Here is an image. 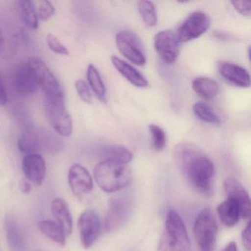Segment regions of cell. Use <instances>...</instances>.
I'll use <instances>...</instances> for the list:
<instances>
[{
  "label": "cell",
  "mask_w": 251,
  "mask_h": 251,
  "mask_svg": "<svg viewBox=\"0 0 251 251\" xmlns=\"http://www.w3.org/2000/svg\"><path fill=\"white\" fill-rule=\"evenodd\" d=\"M132 204L126 198H117L109 203L104 221V228L106 232H113L120 228L128 220L131 213Z\"/></svg>",
  "instance_id": "cell-10"
},
{
  "label": "cell",
  "mask_w": 251,
  "mask_h": 251,
  "mask_svg": "<svg viewBox=\"0 0 251 251\" xmlns=\"http://www.w3.org/2000/svg\"><path fill=\"white\" fill-rule=\"evenodd\" d=\"M14 86L16 91L23 96L33 95L37 91L39 86L27 63L20 64L16 69Z\"/></svg>",
  "instance_id": "cell-16"
},
{
  "label": "cell",
  "mask_w": 251,
  "mask_h": 251,
  "mask_svg": "<svg viewBox=\"0 0 251 251\" xmlns=\"http://www.w3.org/2000/svg\"><path fill=\"white\" fill-rule=\"evenodd\" d=\"M8 100V92H7L3 80L0 76V105H6Z\"/></svg>",
  "instance_id": "cell-36"
},
{
  "label": "cell",
  "mask_w": 251,
  "mask_h": 251,
  "mask_svg": "<svg viewBox=\"0 0 251 251\" xmlns=\"http://www.w3.org/2000/svg\"><path fill=\"white\" fill-rule=\"evenodd\" d=\"M37 12L39 19L42 21L46 22L53 17L55 13V8L50 1L44 0L39 2V9H38Z\"/></svg>",
  "instance_id": "cell-32"
},
{
  "label": "cell",
  "mask_w": 251,
  "mask_h": 251,
  "mask_svg": "<svg viewBox=\"0 0 251 251\" xmlns=\"http://www.w3.org/2000/svg\"><path fill=\"white\" fill-rule=\"evenodd\" d=\"M27 63L34 75L38 86L43 90L45 96L64 95L59 82L45 61L39 58H32Z\"/></svg>",
  "instance_id": "cell-7"
},
{
  "label": "cell",
  "mask_w": 251,
  "mask_h": 251,
  "mask_svg": "<svg viewBox=\"0 0 251 251\" xmlns=\"http://www.w3.org/2000/svg\"><path fill=\"white\" fill-rule=\"evenodd\" d=\"M224 191L226 197L236 201L241 208L242 218L248 220L251 217V199L242 183L233 178L227 177L224 181Z\"/></svg>",
  "instance_id": "cell-13"
},
{
  "label": "cell",
  "mask_w": 251,
  "mask_h": 251,
  "mask_svg": "<svg viewBox=\"0 0 251 251\" xmlns=\"http://www.w3.org/2000/svg\"><path fill=\"white\" fill-rule=\"evenodd\" d=\"M116 44L119 51L130 62L139 66H143L146 63L142 42L131 30L119 32L116 36Z\"/></svg>",
  "instance_id": "cell-8"
},
{
  "label": "cell",
  "mask_w": 251,
  "mask_h": 251,
  "mask_svg": "<svg viewBox=\"0 0 251 251\" xmlns=\"http://www.w3.org/2000/svg\"><path fill=\"white\" fill-rule=\"evenodd\" d=\"M22 168L26 180L36 186L43 183L46 176V163L42 155L39 153L25 155L22 163Z\"/></svg>",
  "instance_id": "cell-14"
},
{
  "label": "cell",
  "mask_w": 251,
  "mask_h": 251,
  "mask_svg": "<svg viewBox=\"0 0 251 251\" xmlns=\"http://www.w3.org/2000/svg\"><path fill=\"white\" fill-rule=\"evenodd\" d=\"M47 44L50 49L58 55H69L68 49L58 40V38L51 33H48L47 36Z\"/></svg>",
  "instance_id": "cell-31"
},
{
  "label": "cell",
  "mask_w": 251,
  "mask_h": 251,
  "mask_svg": "<svg viewBox=\"0 0 251 251\" xmlns=\"http://www.w3.org/2000/svg\"><path fill=\"white\" fill-rule=\"evenodd\" d=\"M174 158L188 184L202 196L211 198L214 192L215 167L209 156L199 147L183 142L175 148Z\"/></svg>",
  "instance_id": "cell-1"
},
{
  "label": "cell",
  "mask_w": 251,
  "mask_h": 251,
  "mask_svg": "<svg viewBox=\"0 0 251 251\" xmlns=\"http://www.w3.org/2000/svg\"><path fill=\"white\" fill-rule=\"evenodd\" d=\"M7 242L11 251H27V242L23 229L14 216L8 215L5 220Z\"/></svg>",
  "instance_id": "cell-17"
},
{
  "label": "cell",
  "mask_w": 251,
  "mask_h": 251,
  "mask_svg": "<svg viewBox=\"0 0 251 251\" xmlns=\"http://www.w3.org/2000/svg\"><path fill=\"white\" fill-rule=\"evenodd\" d=\"M68 181L72 192L77 198H84L93 190L92 176L89 172L80 164H75L70 167Z\"/></svg>",
  "instance_id": "cell-12"
},
{
  "label": "cell",
  "mask_w": 251,
  "mask_h": 251,
  "mask_svg": "<svg viewBox=\"0 0 251 251\" xmlns=\"http://www.w3.org/2000/svg\"><path fill=\"white\" fill-rule=\"evenodd\" d=\"M39 138L41 151L54 154L61 152L64 148L62 140L47 130H39Z\"/></svg>",
  "instance_id": "cell-27"
},
{
  "label": "cell",
  "mask_w": 251,
  "mask_h": 251,
  "mask_svg": "<svg viewBox=\"0 0 251 251\" xmlns=\"http://www.w3.org/2000/svg\"><path fill=\"white\" fill-rule=\"evenodd\" d=\"M38 226L39 230L48 239L61 246L65 245L66 233L58 223L50 220H42Z\"/></svg>",
  "instance_id": "cell-24"
},
{
  "label": "cell",
  "mask_w": 251,
  "mask_h": 251,
  "mask_svg": "<svg viewBox=\"0 0 251 251\" xmlns=\"http://www.w3.org/2000/svg\"><path fill=\"white\" fill-rule=\"evenodd\" d=\"M138 10L144 23L149 26L154 27L158 23V15L153 2L147 0L138 2Z\"/></svg>",
  "instance_id": "cell-29"
},
{
  "label": "cell",
  "mask_w": 251,
  "mask_h": 251,
  "mask_svg": "<svg viewBox=\"0 0 251 251\" xmlns=\"http://www.w3.org/2000/svg\"><path fill=\"white\" fill-rule=\"evenodd\" d=\"M101 227L100 218L95 210L87 209L80 214L77 227L80 242L85 249L93 246L98 240L100 234Z\"/></svg>",
  "instance_id": "cell-9"
},
{
  "label": "cell",
  "mask_w": 251,
  "mask_h": 251,
  "mask_svg": "<svg viewBox=\"0 0 251 251\" xmlns=\"http://www.w3.org/2000/svg\"><path fill=\"white\" fill-rule=\"evenodd\" d=\"M95 181L102 190L108 193L118 192L128 186L133 175L127 164L112 160H103L94 172Z\"/></svg>",
  "instance_id": "cell-2"
},
{
  "label": "cell",
  "mask_w": 251,
  "mask_h": 251,
  "mask_svg": "<svg viewBox=\"0 0 251 251\" xmlns=\"http://www.w3.org/2000/svg\"><path fill=\"white\" fill-rule=\"evenodd\" d=\"M18 5L22 19L26 27L30 30H37L39 19L34 3L30 0H22L19 1Z\"/></svg>",
  "instance_id": "cell-26"
},
{
  "label": "cell",
  "mask_w": 251,
  "mask_h": 251,
  "mask_svg": "<svg viewBox=\"0 0 251 251\" xmlns=\"http://www.w3.org/2000/svg\"><path fill=\"white\" fill-rule=\"evenodd\" d=\"M20 188L24 193H29L31 191L32 186L27 180H23L20 182Z\"/></svg>",
  "instance_id": "cell-37"
},
{
  "label": "cell",
  "mask_w": 251,
  "mask_h": 251,
  "mask_svg": "<svg viewBox=\"0 0 251 251\" xmlns=\"http://www.w3.org/2000/svg\"><path fill=\"white\" fill-rule=\"evenodd\" d=\"M192 89L195 93L204 100L215 98L220 92L218 83L208 77H199L192 82Z\"/></svg>",
  "instance_id": "cell-22"
},
{
  "label": "cell",
  "mask_w": 251,
  "mask_h": 251,
  "mask_svg": "<svg viewBox=\"0 0 251 251\" xmlns=\"http://www.w3.org/2000/svg\"><path fill=\"white\" fill-rule=\"evenodd\" d=\"M47 118L59 136L69 137L73 133V121L64 103V95L45 96Z\"/></svg>",
  "instance_id": "cell-4"
},
{
  "label": "cell",
  "mask_w": 251,
  "mask_h": 251,
  "mask_svg": "<svg viewBox=\"0 0 251 251\" xmlns=\"http://www.w3.org/2000/svg\"><path fill=\"white\" fill-rule=\"evenodd\" d=\"M233 8L244 17H251V2L250 1H232Z\"/></svg>",
  "instance_id": "cell-34"
},
{
  "label": "cell",
  "mask_w": 251,
  "mask_h": 251,
  "mask_svg": "<svg viewBox=\"0 0 251 251\" xmlns=\"http://www.w3.org/2000/svg\"><path fill=\"white\" fill-rule=\"evenodd\" d=\"M150 133L152 139V146L157 151H161L164 149L167 143V136L165 132L159 126L151 124L149 126Z\"/></svg>",
  "instance_id": "cell-30"
},
{
  "label": "cell",
  "mask_w": 251,
  "mask_h": 251,
  "mask_svg": "<svg viewBox=\"0 0 251 251\" xmlns=\"http://www.w3.org/2000/svg\"><path fill=\"white\" fill-rule=\"evenodd\" d=\"M195 115L205 123L214 126H220L221 121L220 117L213 111L212 108L205 102H198L193 105Z\"/></svg>",
  "instance_id": "cell-28"
},
{
  "label": "cell",
  "mask_w": 251,
  "mask_h": 251,
  "mask_svg": "<svg viewBox=\"0 0 251 251\" xmlns=\"http://www.w3.org/2000/svg\"><path fill=\"white\" fill-rule=\"evenodd\" d=\"M251 223H248L246 227L244 229L242 233V241L244 247L248 251H251Z\"/></svg>",
  "instance_id": "cell-35"
},
{
  "label": "cell",
  "mask_w": 251,
  "mask_h": 251,
  "mask_svg": "<svg viewBox=\"0 0 251 251\" xmlns=\"http://www.w3.org/2000/svg\"><path fill=\"white\" fill-rule=\"evenodd\" d=\"M51 211L66 235L71 234L73 228V217L67 202L61 198H55L51 203Z\"/></svg>",
  "instance_id": "cell-19"
},
{
  "label": "cell",
  "mask_w": 251,
  "mask_h": 251,
  "mask_svg": "<svg viewBox=\"0 0 251 251\" xmlns=\"http://www.w3.org/2000/svg\"><path fill=\"white\" fill-rule=\"evenodd\" d=\"M179 42L170 30L158 32L154 37V48L161 59L168 64L176 62L179 55Z\"/></svg>",
  "instance_id": "cell-11"
},
{
  "label": "cell",
  "mask_w": 251,
  "mask_h": 251,
  "mask_svg": "<svg viewBox=\"0 0 251 251\" xmlns=\"http://www.w3.org/2000/svg\"><path fill=\"white\" fill-rule=\"evenodd\" d=\"M111 61L116 70L132 85L138 88H145L148 86L149 83L146 77L134 67L116 55L111 56Z\"/></svg>",
  "instance_id": "cell-18"
},
{
  "label": "cell",
  "mask_w": 251,
  "mask_h": 251,
  "mask_svg": "<svg viewBox=\"0 0 251 251\" xmlns=\"http://www.w3.org/2000/svg\"><path fill=\"white\" fill-rule=\"evenodd\" d=\"M218 226L211 208L202 209L194 223V236L199 251H214Z\"/></svg>",
  "instance_id": "cell-5"
},
{
  "label": "cell",
  "mask_w": 251,
  "mask_h": 251,
  "mask_svg": "<svg viewBox=\"0 0 251 251\" xmlns=\"http://www.w3.org/2000/svg\"><path fill=\"white\" fill-rule=\"evenodd\" d=\"M18 148L25 155L39 153L41 151L39 130L33 127H27L24 130L18 140Z\"/></svg>",
  "instance_id": "cell-21"
},
{
  "label": "cell",
  "mask_w": 251,
  "mask_h": 251,
  "mask_svg": "<svg viewBox=\"0 0 251 251\" xmlns=\"http://www.w3.org/2000/svg\"><path fill=\"white\" fill-rule=\"evenodd\" d=\"M86 76L89 87L93 91L97 98L102 102H106V89L100 73L95 65L90 64L88 66Z\"/></svg>",
  "instance_id": "cell-25"
},
{
  "label": "cell",
  "mask_w": 251,
  "mask_h": 251,
  "mask_svg": "<svg viewBox=\"0 0 251 251\" xmlns=\"http://www.w3.org/2000/svg\"><path fill=\"white\" fill-rule=\"evenodd\" d=\"M209 26L210 19L206 14L202 11H194L179 26L176 37L179 43L190 42L202 36Z\"/></svg>",
  "instance_id": "cell-6"
},
{
  "label": "cell",
  "mask_w": 251,
  "mask_h": 251,
  "mask_svg": "<svg viewBox=\"0 0 251 251\" xmlns=\"http://www.w3.org/2000/svg\"><path fill=\"white\" fill-rule=\"evenodd\" d=\"M99 152L103 160H112L123 164H128L133 158V153L121 145H108L101 148Z\"/></svg>",
  "instance_id": "cell-23"
},
{
  "label": "cell",
  "mask_w": 251,
  "mask_h": 251,
  "mask_svg": "<svg viewBox=\"0 0 251 251\" xmlns=\"http://www.w3.org/2000/svg\"><path fill=\"white\" fill-rule=\"evenodd\" d=\"M4 45V37L3 34H2V30H1V27H0V50L2 49V47Z\"/></svg>",
  "instance_id": "cell-39"
},
{
  "label": "cell",
  "mask_w": 251,
  "mask_h": 251,
  "mask_svg": "<svg viewBox=\"0 0 251 251\" xmlns=\"http://www.w3.org/2000/svg\"><path fill=\"white\" fill-rule=\"evenodd\" d=\"M217 212L221 223L228 227L236 226L239 223L240 217H242L239 204L229 198L217 206Z\"/></svg>",
  "instance_id": "cell-20"
},
{
  "label": "cell",
  "mask_w": 251,
  "mask_h": 251,
  "mask_svg": "<svg viewBox=\"0 0 251 251\" xmlns=\"http://www.w3.org/2000/svg\"><path fill=\"white\" fill-rule=\"evenodd\" d=\"M157 251H192L184 222L175 210H170L167 213Z\"/></svg>",
  "instance_id": "cell-3"
},
{
  "label": "cell",
  "mask_w": 251,
  "mask_h": 251,
  "mask_svg": "<svg viewBox=\"0 0 251 251\" xmlns=\"http://www.w3.org/2000/svg\"><path fill=\"white\" fill-rule=\"evenodd\" d=\"M223 251H238L236 242H233H233H229Z\"/></svg>",
  "instance_id": "cell-38"
},
{
  "label": "cell",
  "mask_w": 251,
  "mask_h": 251,
  "mask_svg": "<svg viewBox=\"0 0 251 251\" xmlns=\"http://www.w3.org/2000/svg\"><path fill=\"white\" fill-rule=\"evenodd\" d=\"M217 68L222 77L231 84L245 89L251 86V75L248 70L241 66L227 61H220Z\"/></svg>",
  "instance_id": "cell-15"
},
{
  "label": "cell",
  "mask_w": 251,
  "mask_h": 251,
  "mask_svg": "<svg viewBox=\"0 0 251 251\" xmlns=\"http://www.w3.org/2000/svg\"><path fill=\"white\" fill-rule=\"evenodd\" d=\"M75 86L82 100L88 104L92 103V94L88 83L83 80H78L75 82Z\"/></svg>",
  "instance_id": "cell-33"
}]
</instances>
